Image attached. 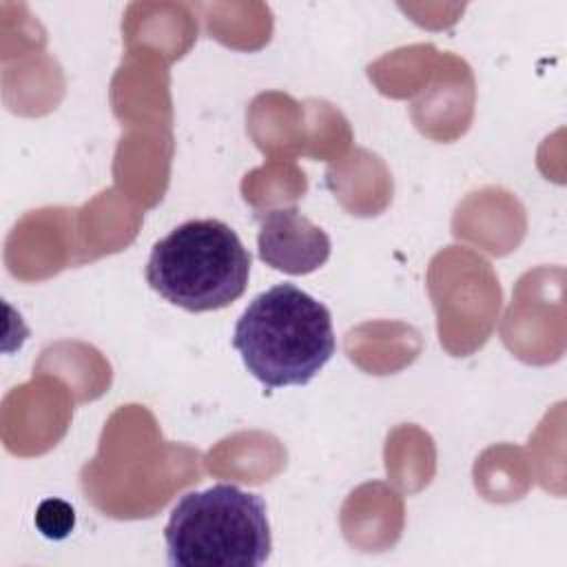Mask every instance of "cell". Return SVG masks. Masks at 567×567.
<instances>
[{"label":"cell","instance_id":"cell-1","mask_svg":"<svg viewBox=\"0 0 567 567\" xmlns=\"http://www.w3.org/2000/svg\"><path fill=\"white\" fill-rule=\"evenodd\" d=\"M233 348L268 390L306 385L337 350L332 315L295 284H277L241 312Z\"/></svg>","mask_w":567,"mask_h":567},{"label":"cell","instance_id":"cell-2","mask_svg":"<svg viewBox=\"0 0 567 567\" xmlns=\"http://www.w3.org/2000/svg\"><path fill=\"white\" fill-rule=\"evenodd\" d=\"M146 284L188 312L221 310L248 286L250 252L219 219H188L155 241L144 268Z\"/></svg>","mask_w":567,"mask_h":567},{"label":"cell","instance_id":"cell-3","mask_svg":"<svg viewBox=\"0 0 567 567\" xmlns=\"http://www.w3.org/2000/svg\"><path fill=\"white\" fill-rule=\"evenodd\" d=\"M164 540L173 567H259L272 549L264 498L230 483L184 494Z\"/></svg>","mask_w":567,"mask_h":567},{"label":"cell","instance_id":"cell-4","mask_svg":"<svg viewBox=\"0 0 567 567\" xmlns=\"http://www.w3.org/2000/svg\"><path fill=\"white\" fill-rule=\"evenodd\" d=\"M259 219V259L288 275H308L330 257V237L295 206L255 215Z\"/></svg>","mask_w":567,"mask_h":567},{"label":"cell","instance_id":"cell-5","mask_svg":"<svg viewBox=\"0 0 567 567\" xmlns=\"http://www.w3.org/2000/svg\"><path fill=\"white\" fill-rule=\"evenodd\" d=\"M35 527L44 538L62 540L75 527V512L62 498H47L35 512Z\"/></svg>","mask_w":567,"mask_h":567}]
</instances>
